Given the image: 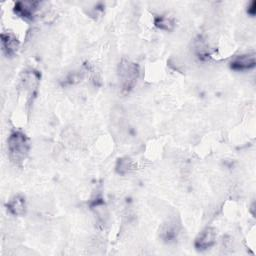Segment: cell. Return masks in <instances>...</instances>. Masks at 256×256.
Listing matches in <instances>:
<instances>
[{"label":"cell","mask_w":256,"mask_h":256,"mask_svg":"<svg viewBox=\"0 0 256 256\" xmlns=\"http://www.w3.org/2000/svg\"><path fill=\"white\" fill-rule=\"evenodd\" d=\"M1 47L2 51L7 57H13L17 54L19 49V41L18 39L9 33L1 34Z\"/></svg>","instance_id":"ba28073f"},{"label":"cell","mask_w":256,"mask_h":256,"mask_svg":"<svg viewBox=\"0 0 256 256\" xmlns=\"http://www.w3.org/2000/svg\"><path fill=\"white\" fill-rule=\"evenodd\" d=\"M40 4L41 3L38 1H18L15 3L13 10L19 17L31 20L39 10Z\"/></svg>","instance_id":"5b68a950"},{"label":"cell","mask_w":256,"mask_h":256,"mask_svg":"<svg viewBox=\"0 0 256 256\" xmlns=\"http://www.w3.org/2000/svg\"><path fill=\"white\" fill-rule=\"evenodd\" d=\"M10 159L15 164H21L30 151V141L22 131H13L7 140Z\"/></svg>","instance_id":"7a4b0ae2"},{"label":"cell","mask_w":256,"mask_h":256,"mask_svg":"<svg viewBox=\"0 0 256 256\" xmlns=\"http://www.w3.org/2000/svg\"><path fill=\"white\" fill-rule=\"evenodd\" d=\"M180 233V223L176 218L166 220L159 229V237L165 243L175 242Z\"/></svg>","instance_id":"3957f363"},{"label":"cell","mask_w":256,"mask_h":256,"mask_svg":"<svg viewBox=\"0 0 256 256\" xmlns=\"http://www.w3.org/2000/svg\"><path fill=\"white\" fill-rule=\"evenodd\" d=\"M41 74L34 69H28L23 71L21 75V86L30 95H33L40 83Z\"/></svg>","instance_id":"52a82bcc"},{"label":"cell","mask_w":256,"mask_h":256,"mask_svg":"<svg viewBox=\"0 0 256 256\" xmlns=\"http://www.w3.org/2000/svg\"><path fill=\"white\" fill-rule=\"evenodd\" d=\"M247 13L254 17L255 14H256V1H252L249 3V5L247 6Z\"/></svg>","instance_id":"4fadbf2b"},{"label":"cell","mask_w":256,"mask_h":256,"mask_svg":"<svg viewBox=\"0 0 256 256\" xmlns=\"http://www.w3.org/2000/svg\"><path fill=\"white\" fill-rule=\"evenodd\" d=\"M154 25L164 31H172L175 27V20L167 15H159L154 18Z\"/></svg>","instance_id":"8fae6325"},{"label":"cell","mask_w":256,"mask_h":256,"mask_svg":"<svg viewBox=\"0 0 256 256\" xmlns=\"http://www.w3.org/2000/svg\"><path fill=\"white\" fill-rule=\"evenodd\" d=\"M195 48H196V52H197V54L199 55L200 58H204V57H207V55H209L207 45L201 38L196 42V47Z\"/></svg>","instance_id":"7c38bea8"},{"label":"cell","mask_w":256,"mask_h":256,"mask_svg":"<svg viewBox=\"0 0 256 256\" xmlns=\"http://www.w3.org/2000/svg\"><path fill=\"white\" fill-rule=\"evenodd\" d=\"M217 230L214 227H206L195 238L194 246L199 251H205L216 243Z\"/></svg>","instance_id":"277c9868"},{"label":"cell","mask_w":256,"mask_h":256,"mask_svg":"<svg viewBox=\"0 0 256 256\" xmlns=\"http://www.w3.org/2000/svg\"><path fill=\"white\" fill-rule=\"evenodd\" d=\"M136 169V163L129 157H122L116 161L115 171L119 175H127Z\"/></svg>","instance_id":"30bf717a"},{"label":"cell","mask_w":256,"mask_h":256,"mask_svg":"<svg viewBox=\"0 0 256 256\" xmlns=\"http://www.w3.org/2000/svg\"><path fill=\"white\" fill-rule=\"evenodd\" d=\"M7 210L14 216H23L26 213V200L22 195L13 196L6 204Z\"/></svg>","instance_id":"9c48e42d"},{"label":"cell","mask_w":256,"mask_h":256,"mask_svg":"<svg viewBox=\"0 0 256 256\" xmlns=\"http://www.w3.org/2000/svg\"><path fill=\"white\" fill-rule=\"evenodd\" d=\"M256 65L255 53H245L236 56L230 62V68L234 71L244 72L251 70Z\"/></svg>","instance_id":"8992f818"},{"label":"cell","mask_w":256,"mask_h":256,"mask_svg":"<svg viewBox=\"0 0 256 256\" xmlns=\"http://www.w3.org/2000/svg\"><path fill=\"white\" fill-rule=\"evenodd\" d=\"M119 86L123 94L130 93L137 84L140 76V67L136 62L122 59L117 69Z\"/></svg>","instance_id":"6da1fadb"}]
</instances>
